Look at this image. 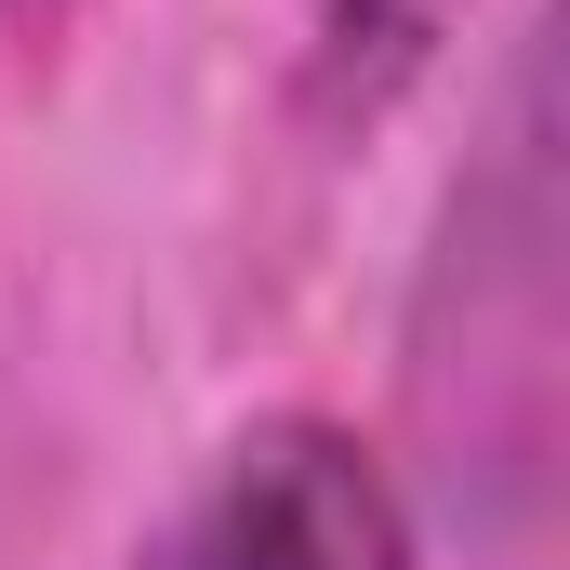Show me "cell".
<instances>
[{
  "instance_id": "cell-1",
  "label": "cell",
  "mask_w": 570,
  "mask_h": 570,
  "mask_svg": "<svg viewBox=\"0 0 570 570\" xmlns=\"http://www.w3.org/2000/svg\"><path fill=\"white\" fill-rule=\"evenodd\" d=\"M134 570H425V558H412L399 478L372 464L358 425L266 412L186 478V504L134 544Z\"/></svg>"
},
{
  "instance_id": "cell-3",
  "label": "cell",
  "mask_w": 570,
  "mask_h": 570,
  "mask_svg": "<svg viewBox=\"0 0 570 570\" xmlns=\"http://www.w3.org/2000/svg\"><path fill=\"white\" fill-rule=\"evenodd\" d=\"M67 13H80V0H0V27H13V40H53Z\"/></svg>"
},
{
  "instance_id": "cell-2",
  "label": "cell",
  "mask_w": 570,
  "mask_h": 570,
  "mask_svg": "<svg viewBox=\"0 0 570 570\" xmlns=\"http://www.w3.org/2000/svg\"><path fill=\"white\" fill-rule=\"evenodd\" d=\"M438 40H451V0H318V40H305V107H318L332 134L385 120V107L425 80Z\"/></svg>"
}]
</instances>
